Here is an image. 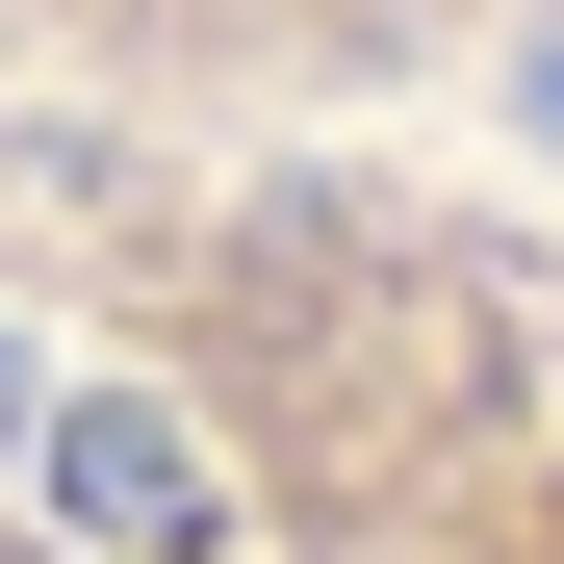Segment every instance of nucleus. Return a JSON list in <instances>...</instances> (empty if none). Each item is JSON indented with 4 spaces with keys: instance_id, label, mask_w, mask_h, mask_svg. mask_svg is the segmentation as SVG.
Returning <instances> with one entry per match:
<instances>
[{
    "instance_id": "obj_1",
    "label": "nucleus",
    "mask_w": 564,
    "mask_h": 564,
    "mask_svg": "<svg viewBox=\"0 0 564 564\" xmlns=\"http://www.w3.org/2000/svg\"><path fill=\"white\" fill-rule=\"evenodd\" d=\"M0 564H564V180L0 104Z\"/></svg>"
}]
</instances>
